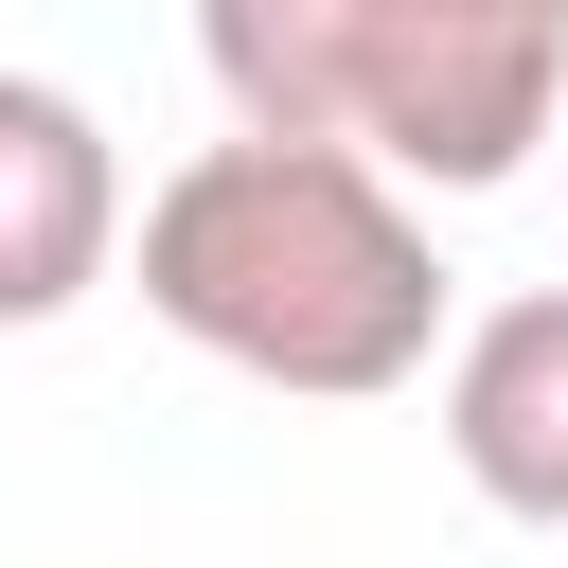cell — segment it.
I'll return each instance as SVG.
<instances>
[{
	"mask_svg": "<svg viewBox=\"0 0 568 568\" xmlns=\"http://www.w3.org/2000/svg\"><path fill=\"white\" fill-rule=\"evenodd\" d=\"M124 266V160L53 71H0V337L71 320Z\"/></svg>",
	"mask_w": 568,
	"mask_h": 568,
	"instance_id": "cell-3",
	"label": "cell"
},
{
	"mask_svg": "<svg viewBox=\"0 0 568 568\" xmlns=\"http://www.w3.org/2000/svg\"><path fill=\"white\" fill-rule=\"evenodd\" d=\"M444 462L515 532H568V284H515L444 337Z\"/></svg>",
	"mask_w": 568,
	"mask_h": 568,
	"instance_id": "cell-4",
	"label": "cell"
},
{
	"mask_svg": "<svg viewBox=\"0 0 568 568\" xmlns=\"http://www.w3.org/2000/svg\"><path fill=\"white\" fill-rule=\"evenodd\" d=\"M248 142H355L373 178L497 195L568 106V0H195Z\"/></svg>",
	"mask_w": 568,
	"mask_h": 568,
	"instance_id": "cell-2",
	"label": "cell"
},
{
	"mask_svg": "<svg viewBox=\"0 0 568 568\" xmlns=\"http://www.w3.org/2000/svg\"><path fill=\"white\" fill-rule=\"evenodd\" d=\"M142 302L160 337L302 408H373L444 355V248L408 178H373L355 142H195L142 195Z\"/></svg>",
	"mask_w": 568,
	"mask_h": 568,
	"instance_id": "cell-1",
	"label": "cell"
}]
</instances>
